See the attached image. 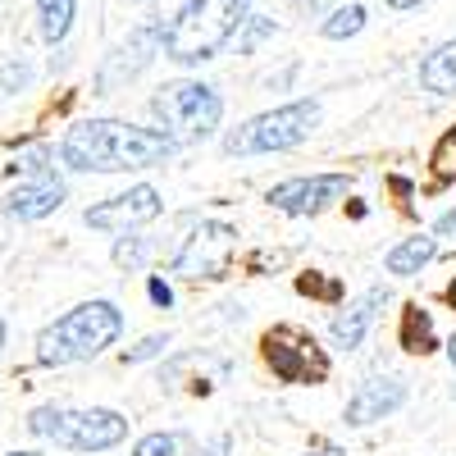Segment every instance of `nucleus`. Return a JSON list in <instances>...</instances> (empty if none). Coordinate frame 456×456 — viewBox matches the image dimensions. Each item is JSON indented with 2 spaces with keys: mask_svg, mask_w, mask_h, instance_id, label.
I'll use <instances>...</instances> for the list:
<instances>
[{
  "mask_svg": "<svg viewBox=\"0 0 456 456\" xmlns=\"http://www.w3.org/2000/svg\"><path fill=\"white\" fill-rule=\"evenodd\" d=\"M174 137L160 128H137L124 119H83L60 142V160L78 174H124L156 169L174 156Z\"/></svg>",
  "mask_w": 456,
  "mask_h": 456,
  "instance_id": "1",
  "label": "nucleus"
},
{
  "mask_svg": "<svg viewBox=\"0 0 456 456\" xmlns=\"http://www.w3.org/2000/svg\"><path fill=\"white\" fill-rule=\"evenodd\" d=\"M247 19L251 0H187L169 23H160V51L174 64H206L242 32Z\"/></svg>",
  "mask_w": 456,
  "mask_h": 456,
  "instance_id": "2",
  "label": "nucleus"
},
{
  "mask_svg": "<svg viewBox=\"0 0 456 456\" xmlns=\"http://www.w3.org/2000/svg\"><path fill=\"white\" fill-rule=\"evenodd\" d=\"M124 333V311L114 301H83L69 315H60L55 324H46L37 333V365H78L101 356L105 347H114Z\"/></svg>",
  "mask_w": 456,
  "mask_h": 456,
  "instance_id": "3",
  "label": "nucleus"
},
{
  "mask_svg": "<svg viewBox=\"0 0 456 456\" xmlns=\"http://www.w3.org/2000/svg\"><path fill=\"white\" fill-rule=\"evenodd\" d=\"M320 128V101L297 96L279 110H265L242 128L224 137V156H274V151H292Z\"/></svg>",
  "mask_w": 456,
  "mask_h": 456,
  "instance_id": "4",
  "label": "nucleus"
},
{
  "mask_svg": "<svg viewBox=\"0 0 456 456\" xmlns=\"http://www.w3.org/2000/svg\"><path fill=\"white\" fill-rule=\"evenodd\" d=\"M28 429L64 452H110L128 438V420L110 406L64 411V406H37L28 415Z\"/></svg>",
  "mask_w": 456,
  "mask_h": 456,
  "instance_id": "5",
  "label": "nucleus"
},
{
  "mask_svg": "<svg viewBox=\"0 0 456 456\" xmlns=\"http://www.w3.org/2000/svg\"><path fill=\"white\" fill-rule=\"evenodd\" d=\"M151 114L160 119V133H169L174 142H206L224 124V96L210 83L178 78L151 96Z\"/></svg>",
  "mask_w": 456,
  "mask_h": 456,
  "instance_id": "6",
  "label": "nucleus"
},
{
  "mask_svg": "<svg viewBox=\"0 0 456 456\" xmlns=\"http://www.w3.org/2000/svg\"><path fill=\"white\" fill-rule=\"evenodd\" d=\"M10 169L19 174V183L5 192V210H10L14 219H28V224H32V219H46V215H55V210L64 206L69 187H64V178H60V169H55V151H51V146L19 151Z\"/></svg>",
  "mask_w": 456,
  "mask_h": 456,
  "instance_id": "7",
  "label": "nucleus"
},
{
  "mask_svg": "<svg viewBox=\"0 0 456 456\" xmlns=\"http://www.w3.org/2000/svg\"><path fill=\"white\" fill-rule=\"evenodd\" d=\"M265 361H270V370L283 379V384H324L329 374V356L320 352L315 333L297 329V324H279L265 333Z\"/></svg>",
  "mask_w": 456,
  "mask_h": 456,
  "instance_id": "8",
  "label": "nucleus"
},
{
  "mask_svg": "<svg viewBox=\"0 0 456 456\" xmlns=\"http://www.w3.org/2000/svg\"><path fill=\"white\" fill-rule=\"evenodd\" d=\"M233 251H238V228L206 219L183 238V247L174 256V274L178 279H219L228 270V260H233Z\"/></svg>",
  "mask_w": 456,
  "mask_h": 456,
  "instance_id": "9",
  "label": "nucleus"
},
{
  "mask_svg": "<svg viewBox=\"0 0 456 456\" xmlns=\"http://www.w3.org/2000/svg\"><path fill=\"white\" fill-rule=\"evenodd\" d=\"M347 192H352L347 174H301V178H288V183L270 187L265 201H270L274 210H283V215H320Z\"/></svg>",
  "mask_w": 456,
  "mask_h": 456,
  "instance_id": "10",
  "label": "nucleus"
},
{
  "mask_svg": "<svg viewBox=\"0 0 456 456\" xmlns=\"http://www.w3.org/2000/svg\"><path fill=\"white\" fill-rule=\"evenodd\" d=\"M160 215H165L160 192H156L151 183H137V187H128V192L92 206V210L83 215V224H87V228H101V233H128V228H142V224L160 219Z\"/></svg>",
  "mask_w": 456,
  "mask_h": 456,
  "instance_id": "11",
  "label": "nucleus"
},
{
  "mask_svg": "<svg viewBox=\"0 0 456 456\" xmlns=\"http://www.w3.org/2000/svg\"><path fill=\"white\" fill-rule=\"evenodd\" d=\"M402 406H406V379L379 374V379L356 384V393L347 397V411H342V425H347V429H365L374 420H388V415L402 411Z\"/></svg>",
  "mask_w": 456,
  "mask_h": 456,
  "instance_id": "12",
  "label": "nucleus"
},
{
  "mask_svg": "<svg viewBox=\"0 0 456 456\" xmlns=\"http://www.w3.org/2000/svg\"><path fill=\"white\" fill-rule=\"evenodd\" d=\"M384 306H388V288H370L365 297L347 301V306L333 315V324H329L333 347H338V352H356L361 342H365V333L374 329V320H379V311H384Z\"/></svg>",
  "mask_w": 456,
  "mask_h": 456,
  "instance_id": "13",
  "label": "nucleus"
},
{
  "mask_svg": "<svg viewBox=\"0 0 456 456\" xmlns=\"http://www.w3.org/2000/svg\"><path fill=\"white\" fill-rule=\"evenodd\" d=\"M156 51H160V28H137V32H128V42L105 60L96 87H101V92H114L119 83L137 78V73H142L151 60H156Z\"/></svg>",
  "mask_w": 456,
  "mask_h": 456,
  "instance_id": "14",
  "label": "nucleus"
},
{
  "mask_svg": "<svg viewBox=\"0 0 456 456\" xmlns=\"http://www.w3.org/2000/svg\"><path fill=\"white\" fill-rule=\"evenodd\" d=\"M434 256H438V238H429V233H420V238H402V242L384 256V270L397 274V279H411V274H420Z\"/></svg>",
  "mask_w": 456,
  "mask_h": 456,
  "instance_id": "15",
  "label": "nucleus"
},
{
  "mask_svg": "<svg viewBox=\"0 0 456 456\" xmlns=\"http://www.w3.org/2000/svg\"><path fill=\"white\" fill-rule=\"evenodd\" d=\"M420 87L434 96H456V42H443L434 55L420 60Z\"/></svg>",
  "mask_w": 456,
  "mask_h": 456,
  "instance_id": "16",
  "label": "nucleus"
},
{
  "mask_svg": "<svg viewBox=\"0 0 456 456\" xmlns=\"http://www.w3.org/2000/svg\"><path fill=\"white\" fill-rule=\"evenodd\" d=\"M73 14H78V0H37V19H42V37L55 46L69 37Z\"/></svg>",
  "mask_w": 456,
  "mask_h": 456,
  "instance_id": "17",
  "label": "nucleus"
},
{
  "mask_svg": "<svg viewBox=\"0 0 456 456\" xmlns=\"http://www.w3.org/2000/svg\"><path fill=\"white\" fill-rule=\"evenodd\" d=\"M402 352H415V356L434 352V320H429V311H420V306L402 311Z\"/></svg>",
  "mask_w": 456,
  "mask_h": 456,
  "instance_id": "18",
  "label": "nucleus"
},
{
  "mask_svg": "<svg viewBox=\"0 0 456 456\" xmlns=\"http://www.w3.org/2000/svg\"><path fill=\"white\" fill-rule=\"evenodd\" d=\"M365 10L361 5H342V10H333L324 23H320V37H329V42H347V37H356L361 28H365Z\"/></svg>",
  "mask_w": 456,
  "mask_h": 456,
  "instance_id": "19",
  "label": "nucleus"
},
{
  "mask_svg": "<svg viewBox=\"0 0 456 456\" xmlns=\"http://www.w3.org/2000/svg\"><path fill=\"white\" fill-rule=\"evenodd\" d=\"M114 265L119 270H142V265L151 260V242L146 238H114Z\"/></svg>",
  "mask_w": 456,
  "mask_h": 456,
  "instance_id": "20",
  "label": "nucleus"
},
{
  "mask_svg": "<svg viewBox=\"0 0 456 456\" xmlns=\"http://www.w3.org/2000/svg\"><path fill=\"white\" fill-rule=\"evenodd\" d=\"M265 37H274V19H265V14H251L247 23H242V32H238V51L242 55H251Z\"/></svg>",
  "mask_w": 456,
  "mask_h": 456,
  "instance_id": "21",
  "label": "nucleus"
},
{
  "mask_svg": "<svg viewBox=\"0 0 456 456\" xmlns=\"http://www.w3.org/2000/svg\"><path fill=\"white\" fill-rule=\"evenodd\" d=\"M178 447H183V434H146V438H137V447H133V456H178Z\"/></svg>",
  "mask_w": 456,
  "mask_h": 456,
  "instance_id": "22",
  "label": "nucleus"
},
{
  "mask_svg": "<svg viewBox=\"0 0 456 456\" xmlns=\"http://www.w3.org/2000/svg\"><path fill=\"white\" fill-rule=\"evenodd\" d=\"M28 83H32V69L23 60H5V64H0V92H5V96L23 92Z\"/></svg>",
  "mask_w": 456,
  "mask_h": 456,
  "instance_id": "23",
  "label": "nucleus"
},
{
  "mask_svg": "<svg viewBox=\"0 0 456 456\" xmlns=\"http://www.w3.org/2000/svg\"><path fill=\"white\" fill-rule=\"evenodd\" d=\"M165 347H169V333H146L137 347L124 352V361H128V365H142V361H151V356H160Z\"/></svg>",
  "mask_w": 456,
  "mask_h": 456,
  "instance_id": "24",
  "label": "nucleus"
},
{
  "mask_svg": "<svg viewBox=\"0 0 456 456\" xmlns=\"http://www.w3.org/2000/svg\"><path fill=\"white\" fill-rule=\"evenodd\" d=\"M228 452H233V438H228V434H215V438H206L192 456H228Z\"/></svg>",
  "mask_w": 456,
  "mask_h": 456,
  "instance_id": "25",
  "label": "nucleus"
},
{
  "mask_svg": "<svg viewBox=\"0 0 456 456\" xmlns=\"http://www.w3.org/2000/svg\"><path fill=\"white\" fill-rule=\"evenodd\" d=\"M434 238H456V206L438 215V224H434Z\"/></svg>",
  "mask_w": 456,
  "mask_h": 456,
  "instance_id": "26",
  "label": "nucleus"
},
{
  "mask_svg": "<svg viewBox=\"0 0 456 456\" xmlns=\"http://www.w3.org/2000/svg\"><path fill=\"white\" fill-rule=\"evenodd\" d=\"M146 288H151V301H156V306H169V301H174V292H169V283H160V279H151Z\"/></svg>",
  "mask_w": 456,
  "mask_h": 456,
  "instance_id": "27",
  "label": "nucleus"
},
{
  "mask_svg": "<svg viewBox=\"0 0 456 456\" xmlns=\"http://www.w3.org/2000/svg\"><path fill=\"white\" fill-rule=\"evenodd\" d=\"M384 5H393V10H415V5H425V0H384Z\"/></svg>",
  "mask_w": 456,
  "mask_h": 456,
  "instance_id": "28",
  "label": "nucleus"
},
{
  "mask_svg": "<svg viewBox=\"0 0 456 456\" xmlns=\"http://www.w3.org/2000/svg\"><path fill=\"white\" fill-rule=\"evenodd\" d=\"M306 456H347L342 447H320V452H306Z\"/></svg>",
  "mask_w": 456,
  "mask_h": 456,
  "instance_id": "29",
  "label": "nucleus"
},
{
  "mask_svg": "<svg viewBox=\"0 0 456 456\" xmlns=\"http://www.w3.org/2000/svg\"><path fill=\"white\" fill-rule=\"evenodd\" d=\"M447 361H452V370H456V333H452V342H447Z\"/></svg>",
  "mask_w": 456,
  "mask_h": 456,
  "instance_id": "30",
  "label": "nucleus"
},
{
  "mask_svg": "<svg viewBox=\"0 0 456 456\" xmlns=\"http://www.w3.org/2000/svg\"><path fill=\"white\" fill-rule=\"evenodd\" d=\"M447 301H452V306H456V279L447 283Z\"/></svg>",
  "mask_w": 456,
  "mask_h": 456,
  "instance_id": "31",
  "label": "nucleus"
},
{
  "mask_svg": "<svg viewBox=\"0 0 456 456\" xmlns=\"http://www.w3.org/2000/svg\"><path fill=\"white\" fill-rule=\"evenodd\" d=\"M0 347H5V320H0Z\"/></svg>",
  "mask_w": 456,
  "mask_h": 456,
  "instance_id": "32",
  "label": "nucleus"
},
{
  "mask_svg": "<svg viewBox=\"0 0 456 456\" xmlns=\"http://www.w3.org/2000/svg\"><path fill=\"white\" fill-rule=\"evenodd\" d=\"M10 456H42V452H10Z\"/></svg>",
  "mask_w": 456,
  "mask_h": 456,
  "instance_id": "33",
  "label": "nucleus"
}]
</instances>
